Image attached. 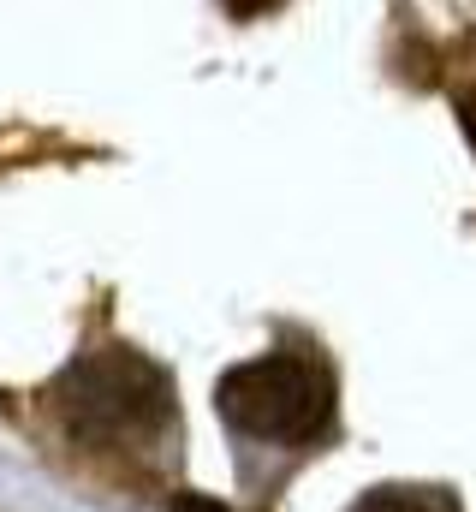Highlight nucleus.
Returning <instances> with one entry per match:
<instances>
[{
    "instance_id": "f257e3e1",
    "label": "nucleus",
    "mask_w": 476,
    "mask_h": 512,
    "mask_svg": "<svg viewBox=\"0 0 476 512\" xmlns=\"http://www.w3.org/2000/svg\"><path fill=\"white\" fill-rule=\"evenodd\" d=\"M54 405L66 429L84 441H143L173 417V382L143 352L108 346V352L78 358L54 382Z\"/></svg>"
},
{
    "instance_id": "f03ea898",
    "label": "nucleus",
    "mask_w": 476,
    "mask_h": 512,
    "mask_svg": "<svg viewBox=\"0 0 476 512\" xmlns=\"http://www.w3.org/2000/svg\"><path fill=\"white\" fill-rule=\"evenodd\" d=\"M215 405L233 429L256 435V441H310L334 417V382L310 358L268 352V358L233 364L215 382Z\"/></svg>"
},
{
    "instance_id": "7ed1b4c3",
    "label": "nucleus",
    "mask_w": 476,
    "mask_h": 512,
    "mask_svg": "<svg viewBox=\"0 0 476 512\" xmlns=\"http://www.w3.org/2000/svg\"><path fill=\"white\" fill-rule=\"evenodd\" d=\"M167 512H233V507H221L215 495H173V501H167Z\"/></svg>"
},
{
    "instance_id": "20e7f679",
    "label": "nucleus",
    "mask_w": 476,
    "mask_h": 512,
    "mask_svg": "<svg viewBox=\"0 0 476 512\" xmlns=\"http://www.w3.org/2000/svg\"><path fill=\"white\" fill-rule=\"evenodd\" d=\"M221 6H227L233 18H262V12H274L280 0H221Z\"/></svg>"
},
{
    "instance_id": "39448f33",
    "label": "nucleus",
    "mask_w": 476,
    "mask_h": 512,
    "mask_svg": "<svg viewBox=\"0 0 476 512\" xmlns=\"http://www.w3.org/2000/svg\"><path fill=\"white\" fill-rule=\"evenodd\" d=\"M459 120H465V131H471V143H476V90L459 96Z\"/></svg>"
}]
</instances>
